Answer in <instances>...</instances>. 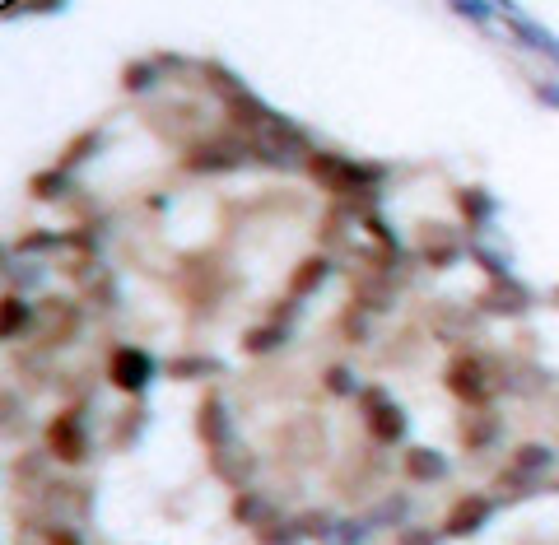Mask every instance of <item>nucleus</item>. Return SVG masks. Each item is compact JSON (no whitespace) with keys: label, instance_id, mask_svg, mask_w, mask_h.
I'll return each instance as SVG.
<instances>
[{"label":"nucleus","instance_id":"f257e3e1","mask_svg":"<svg viewBox=\"0 0 559 545\" xmlns=\"http://www.w3.org/2000/svg\"><path fill=\"white\" fill-rule=\"evenodd\" d=\"M452 392L462 396V401H471V406H485L490 401V392H494V382H490V373H485V364H476V359H462V364L452 368Z\"/></svg>","mask_w":559,"mask_h":545},{"label":"nucleus","instance_id":"f03ea898","mask_svg":"<svg viewBox=\"0 0 559 545\" xmlns=\"http://www.w3.org/2000/svg\"><path fill=\"white\" fill-rule=\"evenodd\" d=\"M112 382H117L122 392H140V387L150 382V355H145V350H117V355H112Z\"/></svg>","mask_w":559,"mask_h":545},{"label":"nucleus","instance_id":"7ed1b4c3","mask_svg":"<svg viewBox=\"0 0 559 545\" xmlns=\"http://www.w3.org/2000/svg\"><path fill=\"white\" fill-rule=\"evenodd\" d=\"M364 401H369V406H364V415H369V434L378 438V443H396V438H401V410L387 406V396L382 392H369Z\"/></svg>","mask_w":559,"mask_h":545},{"label":"nucleus","instance_id":"20e7f679","mask_svg":"<svg viewBox=\"0 0 559 545\" xmlns=\"http://www.w3.org/2000/svg\"><path fill=\"white\" fill-rule=\"evenodd\" d=\"M47 443H52V452L61 457V462H80V457H84L80 415H75V410H70V415H61V420L47 429Z\"/></svg>","mask_w":559,"mask_h":545},{"label":"nucleus","instance_id":"39448f33","mask_svg":"<svg viewBox=\"0 0 559 545\" xmlns=\"http://www.w3.org/2000/svg\"><path fill=\"white\" fill-rule=\"evenodd\" d=\"M313 173H317L322 182H327V187H336V191H341V187H355V182L364 178V173H359L355 164H345V159H331V154L313 159Z\"/></svg>","mask_w":559,"mask_h":545},{"label":"nucleus","instance_id":"423d86ee","mask_svg":"<svg viewBox=\"0 0 559 545\" xmlns=\"http://www.w3.org/2000/svg\"><path fill=\"white\" fill-rule=\"evenodd\" d=\"M485 513H490V499H462V504L452 508V518H448V532H452V536H466V532H476L480 522H485Z\"/></svg>","mask_w":559,"mask_h":545},{"label":"nucleus","instance_id":"0eeeda50","mask_svg":"<svg viewBox=\"0 0 559 545\" xmlns=\"http://www.w3.org/2000/svg\"><path fill=\"white\" fill-rule=\"evenodd\" d=\"M406 476L410 480H434V476H443V457H434V452H424V448L406 452Z\"/></svg>","mask_w":559,"mask_h":545},{"label":"nucleus","instance_id":"6e6552de","mask_svg":"<svg viewBox=\"0 0 559 545\" xmlns=\"http://www.w3.org/2000/svg\"><path fill=\"white\" fill-rule=\"evenodd\" d=\"M322 275H327V261H322V257H313L299 275H294V294H308V285H317Z\"/></svg>","mask_w":559,"mask_h":545},{"label":"nucleus","instance_id":"1a4fd4ad","mask_svg":"<svg viewBox=\"0 0 559 545\" xmlns=\"http://www.w3.org/2000/svg\"><path fill=\"white\" fill-rule=\"evenodd\" d=\"M201 434L210 438V434H224V415H219V401H205V410H201Z\"/></svg>","mask_w":559,"mask_h":545},{"label":"nucleus","instance_id":"9d476101","mask_svg":"<svg viewBox=\"0 0 559 545\" xmlns=\"http://www.w3.org/2000/svg\"><path fill=\"white\" fill-rule=\"evenodd\" d=\"M401 545H434V536L429 532H406L401 536Z\"/></svg>","mask_w":559,"mask_h":545},{"label":"nucleus","instance_id":"9b49d317","mask_svg":"<svg viewBox=\"0 0 559 545\" xmlns=\"http://www.w3.org/2000/svg\"><path fill=\"white\" fill-rule=\"evenodd\" d=\"M47 545H80V541H75V536H70V532H56Z\"/></svg>","mask_w":559,"mask_h":545}]
</instances>
